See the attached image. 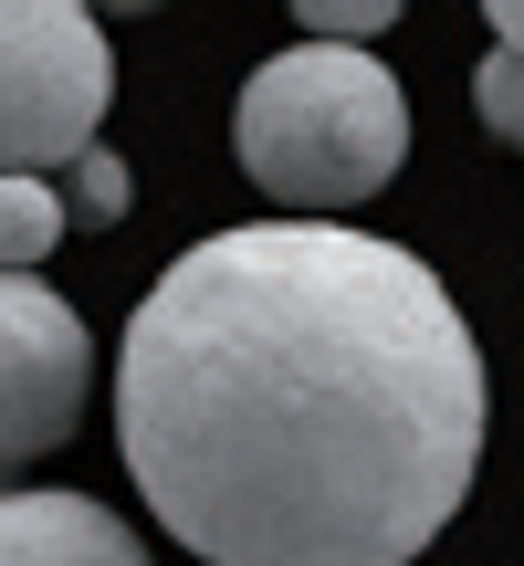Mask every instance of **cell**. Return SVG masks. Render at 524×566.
I'll use <instances>...</instances> for the list:
<instances>
[{
    "label": "cell",
    "mask_w": 524,
    "mask_h": 566,
    "mask_svg": "<svg viewBox=\"0 0 524 566\" xmlns=\"http://www.w3.org/2000/svg\"><path fill=\"white\" fill-rule=\"evenodd\" d=\"M493 378L420 252L242 221L116 346V451L200 566H420L483 472Z\"/></svg>",
    "instance_id": "6da1fadb"
},
{
    "label": "cell",
    "mask_w": 524,
    "mask_h": 566,
    "mask_svg": "<svg viewBox=\"0 0 524 566\" xmlns=\"http://www.w3.org/2000/svg\"><path fill=\"white\" fill-rule=\"evenodd\" d=\"M409 158V95L367 42H294L242 84V168L283 221L357 210Z\"/></svg>",
    "instance_id": "7a4b0ae2"
},
{
    "label": "cell",
    "mask_w": 524,
    "mask_h": 566,
    "mask_svg": "<svg viewBox=\"0 0 524 566\" xmlns=\"http://www.w3.org/2000/svg\"><path fill=\"white\" fill-rule=\"evenodd\" d=\"M116 105V53H105L84 0H0V179H63L95 147Z\"/></svg>",
    "instance_id": "3957f363"
},
{
    "label": "cell",
    "mask_w": 524,
    "mask_h": 566,
    "mask_svg": "<svg viewBox=\"0 0 524 566\" xmlns=\"http://www.w3.org/2000/svg\"><path fill=\"white\" fill-rule=\"evenodd\" d=\"M84 388H95L84 315L63 294H42L32 273H0V472H21L53 441H74Z\"/></svg>",
    "instance_id": "277c9868"
},
{
    "label": "cell",
    "mask_w": 524,
    "mask_h": 566,
    "mask_svg": "<svg viewBox=\"0 0 524 566\" xmlns=\"http://www.w3.org/2000/svg\"><path fill=\"white\" fill-rule=\"evenodd\" d=\"M0 566H147V546L95 493H0Z\"/></svg>",
    "instance_id": "5b68a950"
},
{
    "label": "cell",
    "mask_w": 524,
    "mask_h": 566,
    "mask_svg": "<svg viewBox=\"0 0 524 566\" xmlns=\"http://www.w3.org/2000/svg\"><path fill=\"white\" fill-rule=\"evenodd\" d=\"M53 242H74L63 231V189L53 179H0V273H32Z\"/></svg>",
    "instance_id": "8992f818"
},
{
    "label": "cell",
    "mask_w": 524,
    "mask_h": 566,
    "mask_svg": "<svg viewBox=\"0 0 524 566\" xmlns=\"http://www.w3.org/2000/svg\"><path fill=\"white\" fill-rule=\"evenodd\" d=\"M53 189H63V231H105V221L126 210V158H105V147H84V158L63 168Z\"/></svg>",
    "instance_id": "52a82bcc"
},
{
    "label": "cell",
    "mask_w": 524,
    "mask_h": 566,
    "mask_svg": "<svg viewBox=\"0 0 524 566\" xmlns=\"http://www.w3.org/2000/svg\"><path fill=\"white\" fill-rule=\"evenodd\" d=\"M472 105H483L493 137H514V147H524V53H504V42H493V53L472 63Z\"/></svg>",
    "instance_id": "ba28073f"
},
{
    "label": "cell",
    "mask_w": 524,
    "mask_h": 566,
    "mask_svg": "<svg viewBox=\"0 0 524 566\" xmlns=\"http://www.w3.org/2000/svg\"><path fill=\"white\" fill-rule=\"evenodd\" d=\"M294 21H304L315 42H367V32L399 21V0H294Z\"/></svg>",
    "instance_id": "9c48e42d"
},
{
    "label": "cell",
    "mask_w": 524,
    "mask_h": 566,
    "mask_svg": "<svg viewBox=\"0 0 524 566\" xmlns=\"http://www.w3.org/2000/svg\"><path fill=\"white\" fill-rule=\"evenodd\" d=\"M483 21H493V42H504V53H524V0H483Z\"/></svg>",
    "instance_id": "30bf717a"
},
{
    "label": "cell",
    "mask_w": 524,
    "mask_h": 566,
    "mask_svg": "<svg viewBox=\"0 0 524 566\" xmlns=\"http://www.w3.org/2000/svg\"><path fill=\"white\" fill-rule=\"evenodd\" d=\"M84 11H158V0H84Z\"/></svg>",
    "instance_id": "8fae6325"
}]
</instances>
